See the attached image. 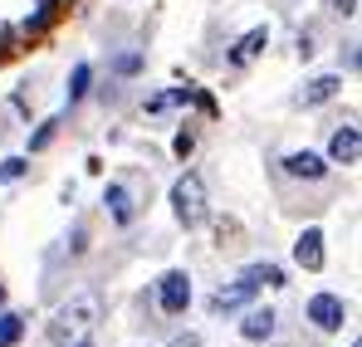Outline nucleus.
I'll return each mask as SVG.
<instances>
[{
  "label": "nucleus",
  "mask_w": 362,
  "mask_h": 347,
  "mask_svg": "<svg viewBox=\"0 0 362 347\" xmlns=\"http://www.w3.org/2000/svg\"><path fill=\"white\" fill-rule=\"evenodd\" d=\"M294 259H299L308 274H313V269H323V230H303L299 245H294Z\"/></svg>",
  "instance_id": "nucleus-8"
},
{
  "label": "nucleus",
  "mask_w": 362,
  "mask_h": 347,
  "mask_svg": "<svg viewBox=\"0 0 362 347\" xmlns=\"http://www.w3.org/2000/svg\"><path fill=\"white\" fill-rule=\"evenodd\" d=\"M0 303H5V289H0Z\"/></svg>",
  "instance_id": "nucleus-20"
},
{
  "label": "nucleus",
  "mask_w": 362,
  "mask_h": 347,
  "mask_svg": "<svg viewBox=\"0 0 362 347\" xmlns=\"http://www.w3.org/2000/svg\"><path fill=\"white\" fill-rule=\"evenodd\" d=\"M353 347H358V343H353Z\"/></svg>",
  "instance_id": "nucleus-22"
},
{
  "label": "nucleus",
  "mask_w": 362,
  "mask_h": 347,
  "mask_svg": "<svg viewBox=\"0 0 362 347\" xmlns=\"http://www.w3.org/2000/svg\"><path fill=\"white\" fill-rule=\"evenodd\" d=\"M259 45H269V30H264V25H255L240 45H235V54H230V59H235V64H250V59L259 54Z\"/></svg>",
  "instance_id": "nucleus-12"
},
{
  "label": "nucleus",
  "mask_w": 362,
  "mask_h": 347,
  "mask_svg": "<svg viewBox=\"0 0 362 347\" xmlns=\"http://www.w3.org/2000/svg\"><path fill=\"white\" fill-rule=\"evenodd\" d=\"M201 343V338H181V343H172V347H196Z\"/></svg>",
  "instance_id": "nucleus-19"
},
{
  "label": "nucleus",
  "mask_w": 362,
  "mask_h": 347,
  "mask_svg": "<svg viewBox=\"0 0 362 347\" xmlns=\"http://www.w3.org/2000/svg\"><path fill=\"white\" fill-rule=\"evenodd\" d=\"M157 303H162V313H186V303H191V279L172 269V274H162V284H157Z\"/></svg>",
  "instance_id": "nucleus-4"
},
{
  "label": "nucleus",
  "mask_w": 362,
  "mask_h": 347,
  "mask_svg": "<svg viewBox=\"0 0 362 347\" xmlns=\"http://www.w3.org/2000/svg\"><path fill=\"white\" fill-rule=\"evenodd\" d=\"M284 172L303 176V181H323V176H328V162H323L318 152H294V157H284Z\"/></svg>",
  "instance_id": "nucleus-7"
},
{
  "label": "nucleus",
  "mask_w": 362,
  "mask_h": 347,
  "mask_svg": "<svg viewBox=\"0 0 362 347\" xmlns=\"http://www.w3.org/2000/svg\"><path fill=\"white\" fill-rule=\"evenodd\" d=\"M25 333V318L20 313H0V347H15Z\"/></svg>",
  "instance_id": "nucleus-13"
},
{
  "label": "nucleus",
  "mask_w": 362,
  "mask_h": 347,
  "mask_svg": "<svg viewBox=\"0 0 362 347\" xmlns=\"http://www.w3.org/2000/svg\"><path fill=\"white\" fill-rule=\"evenodd\" d=\"M98 313H103L98 293H78V298H69L59 313H54V323H49V343H54V347H74V343H83V338L93 333Z\"/></svg>",
  "instance_id": "nucleus-1"
},
{
  "label": "nucleus",
  "mask_w": 362,
  "mask_h": 347,
  "mask_svg": "<svg viewBox=\"0 0 362 347\" xmlns=\"http://www.w3.org/2000/svg\"><path fill=\"white\" fill-rule=\"evenodd\" d=\"M274 323H279V318H274L269 308H250L245 323H240V333L250 338V343H264V338H274Z\"/></svg>",
  "instance_id": "nucleus-9"
},
{
  "label": "nucleus",
  "mask_w": 362,
  "mask_h": 347,
  "mask_svg": "<svg viewBox=\"0 0 362 347\" xmlns=\"http://www.w3.org/2000/svg\"><path fill=\"white\" fill-rule=\"evenodd\" d=\"M74 347H88V343H74Z\"/></svg>",
  "instance_id": "nucleus-21"
},
{
  "label": "nucleus",
  "mask_w": 362,
  "mask_h": 347,
  "mask_svg": "<svg viewBox=\"0 0 362 347\" xmlns=\"http://www.w3.org/2000/svg\"><path fill=\"white\" fill-rule=\"evenodd\" d=\"M338 88H343V83H338L333 73H323V78H308V83H303V93H299V103H303V108H318V103H328Z\"/></svg>",
  "instance_id": "nucleus-10"
},
{
  "label": "nucleus",
  "mask_w": 362,
  "mask_h": 347,
  "mask_svg": "<svg viewBox=\"0 0 362 347\" xmlns=\"http://www.w3.org/2000/svg\"><path fill=\"white\" fill-rule=\"evenodd\" d=\"M343 318H348V313H343V298H338V293H313V298H308V323H313V328L338 333Z\"/></svg>",
  "instance_id": "nucleus-3"
},
{
  "label": "nucleus",
  "mask_w": 362,
  "mask_h": 347,
  "mask_svg": "<svg viewBox=\"0 0 362 347\" xmlns=\"http://www.w3.org/2000/svg\"><path fill=\"white\" fill-rule=\"evenodd\" d=\"M328 10H333V15H353V10H358V0H328Z\"/></svg>",
  "instance_id": "nucleus-18"
},
{
  "label": "nucleus",
  "mask_w": 362,
  "mask_h": 347,
  "mask_svg": "<svg viewBox=\"0 0 362 347\" xmlns=\"http://www.w3.org/2000/svg\"><path fill=\"white\" fill-rule=\"evenodd\" d=\"M328 157H333V162H343V167H353V162L362 157V132L353 127V122L333 132V142H328Z\"/></svg>",
  "instance_id": "nucleus-6"
},
{
  "label": "nucleus",
  "mask_w": 362,
  "mask_h": 347,
  "mask_svg": "<svg viewBox=\"0 0 362 347\" xmlns=\"http://www.w3.org/2000/svg\"><path fill=\"white\" fill-rule=\"evenodd\" d=\"M255 293H259V284H255L250 274H240V279H235L230 289H221L216 298H211V308H216V313H235V308H245V303H250Z\"/></svg>",
  "instance_id": "nucleus-5"
},
{
  "label": "nucleus",
  "mask_w": 362,
  "mask_h": 347,
  "mask_svg": "<svg viewBox=\"0 0 362 347\" xmlns=\"http://www.w3.org/2000/svg\"><path fill=\"white\" fill-rule=\"evenodd\" d=\"M172 206H177L181 225H201V220H206V186H201L196 172H186L177 186H172Z\"/></svg>",
  "instance_id": "nucleus-2"
},
{
  "label": "nucleus",
  "mask_w": 362,
  "mask_h": 347,
  "mask_svg": "<svg viewBox=\"0 0 362 347\" xmlns=\"http://www.w3.org/2000/svg\"><path fill=\"white\" fill-rule=\"evenodd\" d=\"M25 176V157H5L0 162V181H20Z\"/></svg>",
  "instance_id": "nucleus-15"
},
{
  "label": "nucleus",
  "mask_w": 362,
  "mask_h": 347,
  "mask_svg": "<svg viewBox=\"0 0 362 347\" xmlns=\"http://www.w3.org/2000/svg\"><path fill=\"white\" fill-rule=\"evenodd\" d=\"M103 201H108V211H113V220H118V225H127V220L137 216V206H132V191H127V186H108V196H103Z\"/></svg>",
  "instance_id": "nucleus-11"
},
{
  "label": "nucleus",
  "mask_w": 362,
  "mask_h": 347,
  "mask_svg": "<svg viewBox=\"0 0 362 347\" xmlns=\"http://www.w3.org/2000/svg\"><path fill=\"white\" fill-rule=\"evenodd\" d=\"M142 69V54H122L118 59V73H137Z\"/></svg>",
  "instance_id": "nucleus-17"
},
{
  "label": "nucleus",
  "mask_w": 362,
  "mask_h": 347,
  "mask_svg": "<svg viewBox=\"0 0 362 347\" xmlns=\"http://www.w3.org/2000/svg\"><path fill=\"white\" fill-rule=\"evenodd\" d=\"M54 127H59V122H45V127H40V132L30 137V152H40V147H49V137H54Z\"/></svg>",
  "instance_id": "nucleus-16"
},
{
  "label": "nucleus",
  "mask_w": 362,
  "mask_h": 347,
  "mask_svg": "<svg viewBox=\"0 0 362 347\" xmlns=\"http://www.w3.org/2000/svg\"><path fill=\"white\" fill-rule=\"evenodd\" d=\"M88 73H93L88 64H78V69H74V78H69V103H78V98L88 93Z\"/></svg>",
  "instance_id": "nucleus-14"
}]
</instances>
